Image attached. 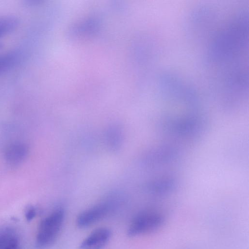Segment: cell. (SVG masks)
<instances>
[{
    "instance_id": "6da1fadb",
    "label": "cell",
    "mask_w": 249,
    "mask_h": 249,
    "mask_svg": "<svg viewBox=\"0 0 249 249\" xmlns=\"http://www.w3.org/2000/svg\"><path fill=\"white\" fill-rule=\"evenodd\" d=\"M64 218V210L58 208L43 219L39 225L36 238V244L39 248H47L55 242L62 228Z\"/></svg>"
},
{
    "instance_id": "ba28073f",
    "label": "cell",
    "mask_w": 249,
    "mask_h": 249,
    "mask_svg": "<svg viewBox=\"0 0 249 249\" xmlns=\"http://www.w3.org/2000/svg\"><path fill=\"white\" fill-rule=\"evenodd\" d=\"M19 55L11 52L0 55V74L12 68L18 61Z\"/></svg>"
},
{
    "instance_id": "8992f818",
    "label": "cell",
    "mask_w": 249,
    "mask_h": 249,
    "mask_svg": "<svg viewBox=\"0 0 249 249\" xmlns=\"http://www.w3.org/2000/svg\"><path fill=\"white\" fill-rule=\"evenodd\" d=\"M19 239L15 231L6 228L0 230V249H19Z\"/></svg>"
},
{
    "instance_id": "9c48e42d",
    "label": "cell",
    "mask_w": 249,
    "mask_h": 249,
    "mask_svg": "<svg viewBox=\"0 0 249 249\" xmlns=\"http://www.w3.org/2000/svg\"><path fill=\"white\" fill-rule=\"evenodd\" d=\"M36 215V210L33 207H30L26 211L25 216L27 220H32Z\"/></svg>"
},
{
    "instance_id": "277c9868",
    "label": "cell",
    "mask_w": 249,
    "mask_h": 249,
    "mask_svg": "<svg viewBox=\"0 0 249 249\" xmlns=\"http://www.w3.org/2000/svg\"><path fill=\"white\" fill-rule=\"evenodd\" d=\"M111 236L110 229L101 227L93 231L79 246V249H101L108 243Z\"/></svg>"
},
{
    "instance_id": "7a4b0ae2",
    "label": "cell",
    "mask_w": 249,
    "mask_h": 249,
    "mask_svg": "<svg viewBox=\"0 0 249 249\" xmlns=\"http://www.w3.org/2000/svg\"><path fill=\"white\" fill-rule=\"evenodd\" d=\"M165 222L160 213L146 211L138 213L131 220L127 231L129 237H136L154 232L161 228Z\"/></svg>"
},
{
    "instance_id": "5b68a950",
    "label": "cell",
    "mask_w": 249,
    "mask_h": 249,
    "mask_svg": "<svg viewBox=\"0 0 249 249\" xmlns=\"http://www.w3.org/2000/svg\"><path fill=\"white\" fill-rule=\"evenodd\" d=\"M28 154V148L22 143H15L10 144L6 149L5 157L6 161L12 165H16L22 162Z\"/></svg>"
},
{
    "instance_id": "52a82bcc",
    "label": "cell",
    "mask_w": 249,
    "mask_h": 249,
    "mask_svg": "<svg viewBox=\"0 0 249 249\" xmlns=\"http://www.w3.org/2000/svg\"><path fill=\"white\" fill-rule=\"evenodd\" d=\"M18 24V19L12 16L0 17V36L14 31Z\"/></svg>"
},
{
    "instance_id": "3957f363",
    "label": "cell",
    "mask_w": 249,
    "mask_h": 249,
    "mask_svg": "<svg viewBox=\"0 0 249 249\" xmlns=\"http://www.w3.org/2000/svg\"><path fill=\"white\" fill-rule=\"evenodd\" d=\"M114 205L112 200L105 201L83 211L77 217V226L85 229L100 221L107 216Z\"/></svg>"
}]
</instances>
